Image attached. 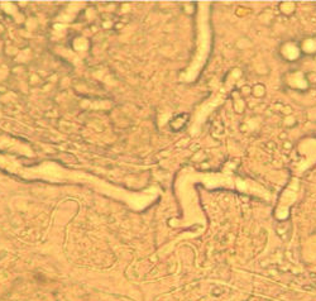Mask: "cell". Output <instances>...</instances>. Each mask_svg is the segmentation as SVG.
<instances>
[]
</instances>
